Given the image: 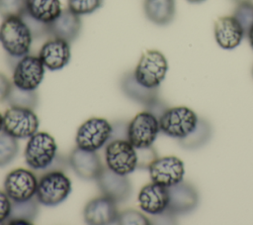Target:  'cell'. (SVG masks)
Masks as SVG:
<instances>
[{"instance_id":"6da1fadb","label":"cell","mask_w":253,"mask_h":225,"mask_svg":"<svg viewBox=\"0 0 253 225\" xmlns=\"http://www.w3.org/2000/svg\"><path fill=\"white\" fill-rule=\"evenodd\" d=\"M32 33L22 17H11L3 19L0 26V43L13 59L28 55L33 42Z\"/></svg>"},{"instance_id":"7a4b0ae2","label":"cell","mask_w":253,"mask_h":225,"mask_svg":"<svg viewBox=\"0 0 253 225\" xmlns=\"http://www.w3.org/2000/svg\"><path fill=\"white\" fill-rule=\"evenodd\" d=\"M71 188L69 177L61 169H49L39 178L36 197L40 204L56 206L68 197Z\"/></svg>"},{"instance_id":"3957f363","label":"cell","mask_w":253,"mask_h":225,"mask_svg":"<svg viewBox=\"0 0 253 225\" xmlns=\"http://www.w3.org/2000/svg\"><path fill=\"white\" fill-rule=\"evenodd\" d=\"M57 145L54 138L46 132H37L26 145L24 152L26 164L35 170L47 169L56 158Z\"/></svg>"},{"instance_id":"277c9868","label":"cell","mask_w":253,"mask_h":225,"mask_svg":"<svg viewBox=\"0 0 253 225\" xmlns=\"http://www.w3.org/2000/svg\"><path fill=\"white\" fill-rule=\"evenodd\" d=\"M168 70V62L162 53L156 50L145 51L133 70L135 79L145 87L158 88Z\"/></svg>"},{"instance_id":"5b68a950","label":"cell","mask_w":253,"mask_h":225,"mask_svg":"<svg viewBox=\"0 0 253 225\" xmlns=\"http://www.w3.org/2000/svg\"><path fill=\"white\" fill-rule=\"evenodd\" d=\"M158 120L161 133L179 140L188 136L196 128L199 117L186 106H176L168 107Z\"/></svg>"},{"instance_id":"8992f818","label":"cell","mask_w":253,"mask_h":225,"mask_svg":"<svg viewBox=\"0 0 253 225\" xmlns=\"http://www.w3.org/2000/svg\"><path fill=\"white\" fill-rule=\"evenodd\" d=\"M112 124L104 118L92 117L86 120L77 130L76 147L87 151H98L110 140Z\"/></svg>"},{"instance_id":"52a82bcc","label":"cell","mask_w":253,"mask_h":225,"mask_svg":"<svg viewBox=\"0 0 253 225\" xmlns=\"http://www.w3.org/2000/svg\"><path fill=\"white\" fill-rule=\"evenodd\" d=\"M107 167L115 172L127 175L137 169L136 149L127 140H113L105 148Z\"/></svg>"},{"instance_id":"ba28073f","label":"cell","mask_w":253,"mask_h":225,"mask_svg":"<svg viewBox=\"0 0 253 225\" xmlns=\"http://www.w3.org/2000/svg\"><path fill=\"white\" fill-rule=\"evenodd\" d=\"M40 125L32 109L10 107L3 115V130L16 139H28L38 132Z\"/></svg>"},{"instance_id":"9c48e42d","label":"cell","mask_w":253,"mask_h":225,"mask_svg":"<svg viewBox=\"0 0 253 225\" xmlns=\"http://www.w3.org/2000/svg\"><path fill=\"white\" fill-rule=\"evenodd\" d=\"M160 132L159 120L151 112L144 110L137 113L128 122L127 141L134 148H145L153 145Z\"/></svg>"},{"instance_id":"30bf717a","label":"cell","mask_w":253,"mask_h":225,"mask_svg":"<svg viewBox=\"0 0 253 225\" xmlns=\"http://www.w3.org/2000/svg\"><path fill=\"white\" fill-rule=\"evenodd\" d=\"M44 68L39 56L28 54L13 66L12 83L22 89L36 90L43 80Z\"/></svg>"},{"instance_id":"8fae6325","label":"cell","mask_w":253,"mask_h":225,"mask_svg":"<svg viewBox=\"0 0 253 225\" xmlns=\"http://www.w3.org/2000/svg\"><path fill=\"white\" fill-rule=\"evenodd\" d=\"M38 177L26 169L10 171L4 179V191L12 201H24L36 196Z\"/></svg>"},{"instance_id":"7c38bea8","label":"cell","mask_w":253,"mask_h":225,"mask_svg":"<svg viewBox=\"0 0 253 225\" xmlns=\"http://www.w3.org/2000/svg\"><path fill=\"white\" fill-rule=\"evenodd\" d=\"M151 181L170 187L181 180L185 174L184 163L175 156L157 158L148 168Z\"/></svg>"},{"instance_id":"4fadbf2b","label":"cell","mask_w":253,"mask_h":225,"mask_svg":"<svg viewBox=\"0 0 253 225\" xmlns=\"http://www.w3.org/2000/svg\"><path fill=\"white\" fill-rule=\"evenodd\" d=\"M96 182L102 195L107 196L116 203L126 201L131 194V183L128 177L113 171L108 167L103 169L96 178Z\"/></svg>"},{"instance_id":"5bb4252c","label":"cell","mask_w":253,"mask_h":225,"mask_svg":"<svg viewBox=\"0 0 253 225\" xmlns=\"http://www.w3.org/2000/svg\"><path fill=\"white\" fill-rule=\"evenodd\" d=\"M168 193L169 202L167 209L176 216L194 211L200 201L197 188L188 181L181 180L168 187Z\"/></svg>"},{"instance_id":"9a60e30c","label":"cell","mask_w":253,"mask_h":225,"mask_svg":"<svg viewBox=\"0 0 253 225\" xmlns=\"http://www.w3.org/2000/svg\"><path fill=\"white\" fill-rule=\"evenodd\" d=\"M68 165L78 177L84 180H96L104 167L99 155L94 151L74 148L67 159Z\"/></svg>"},{"instance_id":"2e32d148","label":"cell","mask_w":253,"mask_h":225,"mask_svg":"<svg viewBox=\"0 0 253 225\" xmlns=\"http://www.w3.org/2000/svg\"><path fill=\"white\" fill-rule=\"evenodd\" d=\"M118 215L117 203L104 195L88 201L83 210L85 222L91 225L116 224Z\"/></svg>"},{"instance_id":"e0dca14e","label":"cell","mask_w":253,"mask_h":225,"mask_svg":"<svg viewBox=\"0 0 253 225\" xmlns=\"http://www.w3.org/2000/svg\"><path fill=\"white\" fill-rule=\"evenodd\" d=\"M70 44L56 38L47 40L41 48L39 57L43 66L49 70H59L70 60Z\"/></svg>"},{"instance_id":"ac0fdd59","label":"cell","mask_w":253,"mask_h":225,"mask_svg":"<svg viewBox=\"0 0 253 225\" xmlns=\"http://www.w3.org/2000/svg\"><path fill=\"white\" fill-rule=\"evenodd\" d=\"M81 28L80 16L67 8L62 9L61 13L47 24V33L51 38L60 39L71 44L79 37Z\"/></svg>"},{"instance_id":"d6986e66","label":"cell","mask_w":253,"mask_h":225,"mask_svg":"<svg viewBox=\"0 0 253 225\" xmlns=\"http://www.w3.org/2000/svg\"><path fill=\"white\" fill-rule=\"evenodd\" d=\"M137 200L143 212L150 215L159 214L168 207V187L151 181L140 189Z\"/></svg>"},{"instance_id":"ffe728a7","label":"cell","mask_w":253,"mask_h":225,"mask_svg":"<svg viewBox=\"0 0 253 225\" xmlns=\"http://www.w3.org/2000/svg\"><path fill=\"white\" fill-rule=\"evenodd\" d=\"M214 39L217 45L224 50H232L238 47L245 34L233 16L219 17L214 22Z\"/></svg>"},{"instance_id":"44dd1931","label":"cell","mask_w":253,"mask_h":225,"mask_svg":"<svg viewBox=\"0 0 253 225\" xmlns=\"http://www.w3.org/2000/svg\"><path fill=\"white\" fill-rule=\"evenodd\" d=\"M121 89L130 100L139 103L146 108L159 100L158 88H148L140 84L134 77L133 71L126 72L121 78Z\"/></svg>"},{"instance_id":"7402d4cb","label":"cell","mask_w":253,"mask_h":225,"mask_svg":"<svg viewBox=\"0 0 253 225\" xmlns=\"http://www.w3.org/2000/svg\"><path fill=\"white\" fill-rule=\"evenodd\" d=\"M144 14L155 25L165 26L175 17V0H144Z\"/></svg>"},{"instance_id":"603a6c76","label":"cell","mask_w":253,"mask_h":225,"mask_svg":"<svg viewBox=\"0 0 253 225\" xmlns=\"http://www.w3.org/2000/svg\"><path fill=\"white\" fill-rule=\"evenodd\" d=\"M61 11L59 0H26V12L44 24L52 22Z\"/></svg>"},{"instance_id":"cb8c5ba5","label":"cell","mask_w":253,"mask_h":225,"mask_svg":"<svg viewBox=\"0 0 253 225\" xmlns=\"http://www.w3.org/2000/svg\"><path fill=\"white\" fill-rule=\"evenodd\" d=\"M212 136V127L211 123L204 118H199L196 128L185 138L177 140L179 145L189 151L198 150L207 145Z\"/></svg>"},{"instance_id":"d4e9b609","label":"cell","mask_w":253,"mask_h":225,"mask_svg":"<svg viewBox=\"0 0 253 225\" xmlns=\"http://www.w3.org/2000/svg\"><path fill=\"white\" fill-rule=\"evenodd\" d=\"M39 94L36 90H26L12 85L6 102L10 107H20L34 110L39 105Z\"/></svg>"},{"instance_id":"484cf974","label":"cell","mask_w":253,"mask_h":225,"mask_svg":"<svg viewBox=\"0 0 253 225\" xmlns=\"http://www.w3.org/2000/svg\"><path fill=\"white\" fill-rule=\"evenodd\" d=\"M39 204L40 202L36 196L24 201H12L11 213L7 222L10 220L22 219L32 224L39 214Z\"/></svg>"},{"instance_id":"4316f807","label":"cell","mask_w":253,"mask_h":225,"mask_svg":"<svg viewBox=\"0 0 253 225\" xmlns=\"http://www.w3.org/2000/svg\"><path fill=\"white\" fill-rule=\"evenodd\" d=\"M17 140L4 131L0 132V167L9 165L18 155L19 143Z\"/></svg>"},{"instance_id":"83f0119b","label":"cell","mask_w":253,"mask_h":225,"mask_svg":"<svg viewBox=\"0 0 253 225\" xmlns=\"http://www.w3.org/2000/svg\"><path fill=\"white\" fill-rule=\"evenodd\" d=\"M241 26L245 36L253 28V3L244 2L237 4L232 15Z\"/></svg>"},{"instance_id":"f1b7e54d","label":"cell","mask_w":253,"mask_h":225,"mask_svg":"<svg viewBox=\"0 0 253 225\" xmlns=\"http://www.w3.org/2000/svg\"><path fill=\"white\" fill-rule=\"evenodd\" d=\"M26 12V0H0V16L3 19L22 17Z\"/></svg>"},{"instance_id":"f546056e","label":"cell","mask_w":253,"mask_h":225,"mask_svg":"<svg viewBox=\"0 0 253 225\" xmlns=\"http://www.w3.org/2000/svg\"><path fill=\"white\" fill-rule=\"evenodd\" d=\"M116 224L120 225H148L150 219L135 209H126L119 212Z\"/></svg>"},{"instance_id":"4dcf8cb0","label":"cell","mask_w":253,"mask_h":225,"mask_svg":"<svg viewBox=\"0 0 253 225\" xmlns=\"http://www.w3.org/2000/svg\"><path fill=\"white\" fill-rule=\"evenodd\" d=\"M104 0H67V7L75 14L88 15L98 10Z\"/></svg>"},{"instance_id":"1f68e13d","label":"cell","mask_w":253,"mask_h":225,"mask_svg":"<svg viewBox=\"0 0 253 225\" xmlns=\"http://www.w3.org/2000/svg\"><path fill=\"white\" fill-rule=\"evenodd\" d=\"M135 149L137 155V169H148L150 165L158 158L155 149L152 146Z\"/></svg>"},{"instance_id":"d6a6232c","label":"cell","mask_w":253,"mask_h":225,"mask_svg":"<svg viewBox=\"0 0 253 225\" xmlns=\"http://www.w3.org/2000/svg\"><path fill=\"white\" fill-rule=\"evenodd\" d=\"M22 19L25 21V23L29 27V29L32 33L33 39H40L45 35H48L47 24L42 23V22L34 19L27 12L24 13V15L22 16Z\"/></svg>"},{"instance_id":"836d02e7","label":"cell","mask_w":253,"mask_h":225,"mask_svg":"<svg viewBox=\"0 0 253 225\" xmlns=\"http://www.w3.org/2000/svg\"><path fill=\"white\" fill-rule=\"evenodd\" d=\"M127 129L128 123L126 121H115L112 124V134L109 142L113 140H127Z\"/></svg>"},{"instance_id":"e575fe53","label":"cell","mask_w":253,"mask_h":225,"mask_svg":"<svg viewBox=\"0 0 253 225\" xmlns=\"http://www.w3.org/2000/svg\"><path fill=\"white\" fill-rule=\"evenodd\" d=\"M12 208V200L5 191L0 190V224L6 223Z\"/></svg>"},{"instance_id":"d590c367","label":"cell","mask_w":253,"mask_h":225,"mask_svg":"<svg viewBox=\"0 0 253 225\" xmlns=\"http://www.w3.org/2000/svg\"><path fill=\"white\" fill-rule=\"evenodd\" d=\"M176 215L166 209L159 214L152 215V217L149 219L151 224H174L176 222Z\"/></svg>"},{"instance_id":"8d00e7d4","label":"cell","mask_w":253,"mask_h":225,"mask_svg":"<svg viewBox=\"0 0 253 225\" xmlns=\"http://www.w3.org/2000/svg\"><path fill=\"white\" fill-rule=\"evenodd\" d=\"M12 85L13 83H11L8 77L5 74L0 73V103L6 101Z\"/></svg>"},{"instance_id":"74e56055","label":"cell","mask_w":253,"mask_h":225,"mask_svg":"<svg viewBox=\"0 0 253 225\" xmlns=\"http://www.w3.org/2000/svg\"><path fill=\"white\" fill-rule=\"evenodd\" d=\"M247 38H248V41H249V44L253 50V28L248 32L247 34Z\"/></svg>"},{"instance_id":"f35d334b","label":"cell","mask_w":253,"mask_h":225,"mask_svg":"<svg viewBox=\"0 0 253 225\" xmlns=\"http://www.w3.org/2000/svg\"><path fill=\"white\" fill-rule=\"evenodd\" d=\"M231 1H233L236 4H240V3H244V2H251L252 0H231Z\"/></svg>"},{"instance_id":"ab89813d","label":"cell","mask_w":253,"mask_h":225,"mask_svg":"<svg viewBox=\"0 0 253 225\" xmlns=\"http://www.w3.org/2000/svg\"><path fill=\"white\" fill-rule=\"evenodd\" d=\"M188 2L190 3H194V4H197V3H202V2H205L206 0H187Z\"/></svg>"},{"instance_id":"60d3db41","label":"cell","mask_w":253,"mask_h":225,"mask_svg":"<svg viewBox=\"0 0 253 225\" xmlns=\"http://www.w3.org/2000/svg\"><path fill=\"white\" fill-rule=\"evenodd\" d=\"M3 130V115L0 113V132Z\"/></svg>"},{"instance_id":"b9f144b4","label":"cell","mask_w":253,"mask_h":225,"mask_svg":"<svg viewBox=\"0 0 253 225\" xmlns=\"http://www.w3.org/2000/svg\"><path fill=\"white\" fill-rule=\"evenodd\" d=\"M252 73H253V70H252Z\"/></svg>"}]
</instances>
